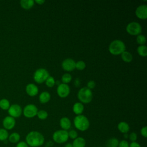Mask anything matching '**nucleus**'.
<instances>
[{
  "label": "nucleus",
  "mask_w": 147,
  "mask_h": 147,
  "mask_svg": "<svg viewBox=\"0 0 147 147\" xmlns=\"http://www.w3.org/2000/svg\"><path fill=\"white\" fill-rule=\"evenodd\" d=\"M128 138L131 142H136V140H137V134L135 132H131L129 135Z\"/></svg>",
  "instance_id": "nucleus-33"
},
{
  "label": "nucleus",
  "mask_w": 147,
  "mask_h": 147,
  "mask_svg": "<svg viewBox=\"0 0 147 147\" xmlns=\"http://www.w3.org/2000/svg\"><path fill=\"white\" fill-rule=\"evenodd\" d=\"M70 93V88L67 84L60 83L57 87V94L62 98H66Z\"/></svg>",
  "instance_id": "nucleus-9"
},
{
  "label": "nucleus",
  "mask_w": 147,
  "mask_h": 147,
  "mask_svg": "<svg viewBox=\"0 0 147 147\" xmlns=\"http://www.w3.org/2000/svg\"><path fill=\"white\" fill-rule=\"evenodd\" d=\"M45 1L44 0H36L34 1V2H36V3H37L38 5H42L44 3H45Z\"/></svg>",
  "instance_id": "nucleus-39"
},
{
  "label": "nucleus",
  "mask_w": 147,
  "mask_h": 147,
  "mask_svg": "<svg viewBox=\"0 0 147 147\" xmlns=\"http://www.w3.org/2000/svg\"><path fill=\"white\" fill-rule=\"evenodd\" d=\"M126 30L130 35L138 36L141 34L142 32V27L141 25L137 22H131L129 23L126 27Z\"/></svg>",
  "instance_id": "nucleus-7"
},
{
  "label": "nucleus",
  "mask_w": 147,
  "mask_h": 147,
  "mask_svg": "<svg viewBox=\"0 0 147 147\" xmlns=\"http://www.w3.org/2000/svg\"><path fill=\"white\" fill-rule=\"evenodd\" d=\"M118 147H129V143L126 140H121L120 142H119Z\"/></svg>",
  "instance_id": "nucleus-34"
},
{
  "label": "nucleus",
  "mask_w": 147,
  "mask_h": 147,
  "mask_svg": "<svg viewBox=\"0 0 147 147\" xmlns=\"http://www.w3.org/2000/svg\"><path fill=\"white\" fill-rule=\"evenodd\" d=\"M9 137V133L7 130L0 128V141H6Z\"/></svg>",
  "instance_id": "nucleus-25"
},
{
  "label": "nucleus",
  "mask_w": 147,
  "mask_h": 147,
  "mask_svg": "<svg viewBox=\"0 0 147 147\" xmlns=\"http://www.w3.org/2000/svg\"><path fill=\"white\" fill-rule=\"evenodd\" d=\"M76 62L71 58H67L64 60L61 63V67L64 71H72L75 69Z\"/></svg>",
  "instance_id": "nucleus-11"
},
{
  "label": "nucleus",
  "mask_w": 147,
  "mask_h": 147,
  "mask_svg": "<svg viewBox=\"0 0 147 147\" xmlns=\"http://www.w3.org/2000/svg\"><path fill=\"white\" fill-rule=\"evenodd\" d=\"M37 107L34 105L29 104L24 107L23 110V114L25 117L31 118L37 115Z\"/></svg>",
  "instance_id": "nucleus-8"
},
{
  "label": "nucleus",
  "mask_w": 147,
  "mask_h": 147,
  "mask_svg": "<svg viewBox=\"0 0 147 147\" xmlns=\"http://www.w3.org/2000/svg\"><path fill=\"white\" fill-rule=\"evenodd\" d=\"M45 84L48 87H53L55 84V80L53 76H49L45 80Z\"/></svg>",
  "instance_id": "nucleus-30"
},
{
  "label": "nucleus",
  "mask_w": 147,
  "mask_h": 147,
  "mask_svg": "<svg viewBox=\"0 0 147 147\" xmlns=\"http://www.w3.org/2000/svg\"><path fill=\"white\" fill-rule=\"evenodd\" d=\"M140 133L142 136H143L145 138L147 137V127L144 126L141 129Z\"/></svg>",
  "instance_id": "nucleus-35"
},
{
  "label": "nucleus",
  "mask_w": 147,
  "mask_h": 147,
  "mask_svg": "<svg viewBox=\"0 0 147 147\" xmlns=\"http://www.w3.org/2000/svg\"><path fill=\"white\" fill-rule=\"evenodd\" d=\"M51 99V94L48 91H43L39 95V101L41 103H46Z\"/></svg>",
  "instance_id": "nucleus-19"
},
{
  "label": "nucleus",
  "mask_w": 147,
  "mask_h": 147,
  "mask_svg": "<svg viewBox=\"0 0 147 147\" xmlns=\"http://www.w3.org/2000/svg\"><path fill=\"white\" fill-rule=\"evenodd\" d=\"M95 87V82L94 80H90L87 83V88L91 90Z\"/></svg>",
  "instance_id": "nucleus-36"
},
{
  "label": "nucleus",
  "mask_w": 147,
  "mask_h": 147,
  "mask_svg": "<svg viewBox=\"0 0 147 147\" xmlns=\"http://www.w3.org/2000/svg\"><path fill=\"white\" fill-rule=\"evenodd\" d=\"M53 146V142L52 141H48L45 144V147H51Z\"/></svg>",
  "instance_id": "nucleus-41"
},
{
  "label": "nucleus",
  "mask_w": 147,
  "mask_h": 147,
  "mask_svg": "<svg viewBox=\"0 0 147 147\" xmlns=\"http://www.w3.org/2000/svg\"><path fill=\"white\" fill-rule=\"evenodd\" d=\"M49 76L48 71L45 68H38L34 73L33 79L34 80L38 83L41 84L45 82Z\"/></svg>",
  "instance_id": "nucleus-6"
},
{
  "label": "nucleus",
  "mask_w": 147,
  "mask_h": 147,
  "mask_svg": "<svg viewBox=\"0 0 147 147\" xmlns=\"http://www.w3.org/2000/svg\"><path fill=\"white\" fill-rule=\"evenodd\" d=\"M121 58L123 61L130 63L133 60V55L130 52L125 51L121 54Z\"/></svg>",
  "instance_id": "nucleus-23"
},
{
  "label": "nucleus",
  "mask_w": 147,
  "mask_h": 147,
  "mask_svg": "<svg viewBox=\"0 0 147 147\" xmlns=\"http://www.w3.org/2000/svg\"><path fill=\"white\" fill-rule=\"evenodd\" d=\"M137 51L140 56L146 57L147 56V47L145 45L138 46Z\"/></svg>",
  "instance_id": "nucleus-24"
},
{
  "label": "nucleus",
  "mask_w": 147,
  "mask_h": 147,
  "mask_svg": "<svg viewBox=\"0 0 147 147\" xmlns=\"http://www.w3.org/2000/svg\"><path fill=\"white\" fill-rule=\"evenodd\" d=\"M135 14L139 19L146 20L147 18V6L146 5L139 6L137 7Z\"/></svg>",
  "instance_id": "nucleus-12"
},
{
  "label": "nucleus",
  "mask_w": 147,
  "mask_h": 147,
  "mask_svg": "<svg viewBox=\"0 0 147 147\" xmlns=\"http://www.w3.org/2000/svg\"><path fill=\"white\" fill-rule=\"evenodd\" d=\"M34 4V1L33 0H21L20 1L21 6L26 10L32 8Z\"/></svg>",
  "instance_id": "nucleus-20"
},
{
  "label": "nucleus",
  "mask_w": 147,
  "mask_h": 147,
  "mask_svg": "<svg viewBox=\"0 0 147 147\" xmlns=\"http://www.w3.org/2000/svg\"><path fill=\"white\" fill-rule=\"evenodd\" d=\"M37 116L40 119L44 120L47 118L48 114L46 111H45L44 110H39L37 111Z\"/></svg>",
  "instance_id": "nucleus-28"
},
{
  "label": "nucleus",
  "mask_w": 147,
  "mask_h": 147,
  "mask_svg": "<svg viewBox=\"0 0 147 147\" xmlns=\"http://www.w3.org/2000/svg\"><path fill=\"white\" fill-rule=\"evenodd\" d=\"M72 144L73 147H85L86 141L83 137H78L76 138L74 140Z\"/></svg>",
  "instance_id": "nucleus-17"
},
{
  "label": "nucleus",
  "mask_w": 147,
  "mask_h": 147,
  "mask_svg": "<svg viewBox=\"0 0 147 147\" xmlns=\"http://www.w3.org/2000/svg\"><path fill=\"white\" fill-rule=\"evenodd\" d=\"M126 50L125 43L120 40H113L109 46V51L114 55H121Z\"/></svg>",
  "instance_id": "nucleus-2"
},
{
  "label": "nucleus",
  "mask_w": 147,
  "mask_h": 147,
  "mask_svg": "<svg viewBox=\"0 0 147 147\" xmlns=\"http://www.w3.org/2000/svg\"><path fill=\"white\" fill-rule=\"evenodd\" d=\"M71 80H72V76L71 75V74L68 73H65L63 74V76H61L62 83L68 84V83H70Z\"/></svg>",
  "instance_id": "nucleus-26"
},
{
  "label": "nucleus",
  "mask_w": 147,
  "mask_h": 147,
  "mask_svg": "<svg viewBox=\"0 0 147 147\" xmlns=\"http://www.w3.org/2000/svg\"><path fill=\"white\" fill-rule=\"evenodd\" d=\"M136 41L137 44H140V45H144L146 43V37L144 35L140 34L137 36Z\"/></svg>",
  "instance_id": "nucleus-29"
},
{
  "label": "nucleus",
  "mask_w": 147,
  "mask_h": 147,
  "mask_svg": "<svg viewBox=\"0 0 147 147\" xmlns=\"http://www.w3.org/2000/svg\"><path fill=\"white\" fill-rule=\"evenodd\" d=\"M119 141L117 138L113 137L109 139L106 143V147H118Z\"/></svg>",
  "instance_id": "nucleus-22"
},
{
  "label": "nucleus",
  "mask_w": 147,
  "mask_h": 147,
  "mask_svg": "<svg viewBox=\"0 0 147 147\" xmlns=\"http://www.w3.org/2000/svg\"><path fill=\"white\" fill-rule=\"evenodd\" d=\"M80 80L79 79H76L75 80V86L76 87H78V86H80Z\"/></svg>",
  "instance_id": "nucleus-40"
},
{
  "label": "nucleus",
  "mask_w": 147,
  "mask_h": 147,
  "mask_svg": "<svg viewBox=\"0 0 147 147\" xmlns=\"http://www.w3.org/2000/svg\"><path fill=\"white\" fill-rule=\"evenodd\" d=\"M129 147H141L140 144L138 142H131L129 144Z\"/></svg>",
  "instance_id": "nucleus-38"
},
{
  "label": "nucleus",
  "mask_w": 147,
  "mask_h": 147,
  "mask_svg": "<svg viewBox=\"0 0 147 147\" xmlns=\"http://www.w3.org/2000/svg\"><path fill=\"white\" fill-rule=\"evenodd\" d=\"M117 128L121 133L123 134L127 133L130 130V126L129 124L124 121L120 122L117 125Z\"/></svg>",
  "instance_id": "nucleus-16"
},
{
  "label": "nucleus",
  "mask_w": 147,
  "mask_h": 147,
  "mask_svg": "<svg viewBox=\"0 0 147 147\" xmlns=\"http://www.w3.org/2000/svg\"><path fill=\"white\" fill-rule=\"evenodd\" d=\"M3 126L4 129L6 130H11L13 129L16 125V120L15 119L10 116L6 117L2 122Z\"/></svg>",
  "instance_id": "nucleus-13"
},
{
  "label": "nucleus",
  "mask_w": 147,
  "mask_h": 147,
  "mask_svg": "<svg viewBox=\"0 0 147 147\" xmlns=\"http://www.w3.org/2000/svg\"><path fill=\"white\" fill-rule=\"evenodd\" d=\"M10 107V103L6 99H2L0 100V107L3 110H8Z\"/></svg>",
  "instance_id": "nucleus-27"
},
{
  "label": "nucleus",
  "mask_w": 147,
  "mask_h": 147,
  "mask_svg": "<svg viewBox=\"0 0 147 147\" xmlns=\"http://www.w3.org/2000/svg\"><path fill=\"white\" fill-rule=\"evenodd\" d=\"M25 142L31 147H39L45 142L44 136L39 131H31L28 133L25 137Z\"/></svg>",
  "instance_id": "nucleus-1"
},
{
  "label": "nucleus",
  "mask_w": 147,
  "mask_h": 147,
  "mask_svg": "<svg viewBox=\"0 0 147 147\" xmlns=\"http://www.w3.org/2000/svg\"><path fill=\"white\" fill-rule=\"evenodd\" d=\"M68 131L64 130H58L55 131L52 135V139L57 144H63L68 140Z\"/></svg>",
  "instance_id": "nucleus-5"
},
{
  "label": "nucleus",
  "mask_w": 147,
  "mask_h": 147,
  "mask_svg": "<svg viewBox=\"0 0 147 147\" xmlns=\"http://www.w3.org/2000/svg\"><path fill=\"white\" fill-rule=\"evenodd\" d=\"M78 98L82 103H88L92 99V92L91 90L87 87L81 88L78 92Z\"/></svg>",
  "instance_id": "nucleus-4"
},
{
  "label": "nucleus",
  "mask_w": 147,
  "mask_h": 147,
  "mask_svg": "<svg viewBox=\"0 0 147 147\" xmlns=\"http://www.w3.org/2000/svg\"><path fill=\"white\" fill-rule=\"evenodd\" d=\"M22 112V108L17 104H14L10 106L8 109V113L10 117L14 118H18L20 117Z\"/></svg>",
  "instance_id": "nucleus-10"
},
{
  "label": "nucleus",
  "mask_w": 147,
  "mask_h": 147,
  "mask_svg": "<svg viewBox=\"0 0 147 147\" xmlns=\"http://www.w3.org/2000/svg\"><path fill=\"white\" fill-rule=\"evenodd\" d=\"M74 124L75 127L80 131H84L87 130L90 126L88 119L83 115H76L74 119Z\"/></svg>",
  "instance_id": "nucleus-3"
},
{
  "label": "nucleus",
  "mask_w": 147,
  "mask_h": 147,
  "mask_svg": "<svg viewBox=\"0 0 147 147\" xmlns=\"http://www.w3.org/2000/svg\"><path fill=\"white\" fill-rule=\"evenodd\" d=\"M60 82L59 81H58V80H57V81H55V84L56 83V84H57L58 86H59V85L60 84Z\"/></svg>",
  "instance_id": "nucleus-43"
},
{
  "label": "nucleus",
  "mask_w": 147,
  "mask_h": 147,
  "mask_svg": "<svg viewBox=\"0 0 147 147\" xmlns=\"http://www.w3.org/2000/svg\"><path fill=\"white\" fill-rule=\"evenodd\" d=\"M16 147H29L25 141H20L17 143Z\"/></svg>",
  "instance_id": "nucleus-37"
},
{
  "label": "nucleus",
  "mask_w": 147,
  "mask_h": 147,
  "mask_svg": "<svg viewBox=\"0 0 147 147\" xmlns=\"http://www.w3.org/2000/svg\"><path fill=\"white\" fill-rule=\"evenodd\" d=\"M86 63L82 60H79L76 62V64H75V68L80 71L83 70L86 68Z\"/></svg>",
  "instance_id": "nucleus-31"
},
{
  "label": "nucleus",
  "mask_w": 147,
  "mask_h": 147,
  "mask_svg": "<svg viewBox=\"0 0 147 147\" xmlns=\"http://www.w3.org/2000/svg\"><path fill=\"white\" fill-rule=\"evenodd\" d=\"M68 137L72 140H75L78 137V132L74 129L70 130L69 131H68Z\"/></svg>",
  "instance_id": "nucleus-32"
},
{
  "label": "nucleus",
  "mask_w": 147,
  "mask_h": 147,
  "mask_svg": "<svg viewBox=\"0 0 147 147\" xmlns=\"http://www.w3.org/2000/svg\"><path fill=\"white\" fill-rule=\"evenodd\" d=\"M60 126L63 130L67 131L71 127V122L68 117H62L60 119Z\"/></svg>",
  "instance_id": "nucleus-15"
},
{
  "label": "nucleus",
  "mask_w": 147,
  "mask_h": 147,
  "mask_svg": "<svg viewBox=\"0 0 147 147\" xmlns=\"http://www.w3.org/2000/svg\"><path fill=\"white\" fill-rule=\"evenodd\" d=\"M20 138L21 137L19 133L17 132H13L10 135H9L8 140L12 144H17L18 142H20Z\"/></svg>",
  "instance_id": "nucleus-21"
},
{
  "label": "nucleus",
  "mask_w": 147,
  "mask_h": 147,
  "mask_svg": "<svg viewBox=\"0 0 147 147\" xmlns=\"http://www.w3.org/2000/svg\"><path fill=\"white\" fill-rule=\"evenodd\" d=\"M64 147H73L72 146V144H71V143H67V144L65 145Z\"/></svg>",
  "instance_id": "nucleus-42"
},
{
  "label": "nucleus",
  "mask_w": 147,
  "mask_h": 147,
  "mask_svg": "<svg viewBox=\"0 0 147 147\" xmlns=\"http://www.w3.org/2000/svg\"><path fill=\"white\" fill-rule=\"evenodd\" d=\"M72 110L73 112L77 115H81L84 110V106L81 102H76L74 105Z\"/></svg>",
  "instance_id": "nucleus-18"
},
{
  "label": "nucleus",
  "mask_w": 147,
  "mask_h": 147,
  "mask_svg": "<svg viewBox=\"0 0 147 147\" xmlns=\"http://www.w3.org/2000/svg\"><path fill=\"white\" fill-rule=\"evenodd\" d=\"M26 92L28 95L34 96L38 94V88L36 84L29 83L26 86Z\"/></svg>",
  "instance_id": "nucleus-14"
},
{
  "label": "nucleus",
  "mask_w": 147,
  "mask_h": 147,
  "mask_svg": "<svg viewBox=\"0 0 147 147\" xmlns=\"http://www.w3.org/2000/svg\"><path fill=\"white\" fill-rule=\"evenodd\" d=\"M125 134V138H128L129 137V136L127 134V133H126V134Z\"/></svg>",
  "instance_id": "nucleus-44"
}]
</instances>
